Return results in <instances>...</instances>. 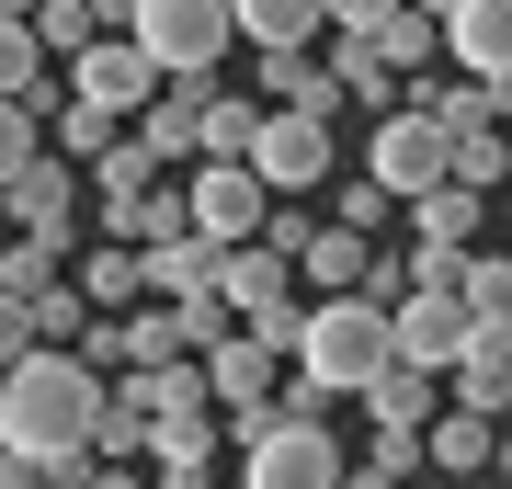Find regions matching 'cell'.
Segmentation results:
<instances>
[{
    "label": "cell",
    "mask_w": 512,
    "mask_h": 489,
    "mask_svg": "<svg viewBox=\"0 0 512 489\" xmlns=\"http://www.w3.org/2000/svg\"><path fill=\"white\" fill-rule=\"evenodd\" d=\"M0 205H12L23 239H57V251H69V228H80V160L69 148H35V160L0 182Z\"/></svg>",
    "instance_id": "obj_7"
},
{
    "label": "cell",
    "mask_w": 512,
    "mask_h": 489,
    "mask_svg": "<svg viewBox=\"0 0 512 489\" xmlns=\"http://www.w3.org/2000/svg\"><path fill=\"white\" fill-rule=\"evenodd\" d=\"M35 148H46V126H35L23 103H0V182H12L23 160H35Z\"/></svg>",
    "instance_id": "obj_30"
},
{
    "label": "cell",
    "mask_w": 512,
    "mask_h": 489,
    "mask_svg": "<svg viewBox=\"0 0 512 489\" xmlns=\"http://www.w3.org/2000/svg\"><path fill=\"white\" fill-rule=\"evenodd\" d=\"M262 103H285V114H319V126H330V114H342V80H330L308 46H262Z\"/></svg>",
    "instance_id": "obj_17"
},
{
    "label": "cell",
    "mask_w": 512,
    "mask_h": 489,
    "mask_svg": "<svg viewBox=\"0 0 512 489\" xmlns=\"http://www.w3.org/2000/svg\"><path fill=\"white\" fill-rule=\"evenodd\" d=\"M456 342H467V296L456 285H399V296H387V353H399V364H433V376H444Z\"/></svg>",
    "instance_id": "obj_8"
},
{
    "label": "cell",
    "mask_w": 512,
    "mask_h": 489,
    "mask_svg": "<svg viewBox=\"0 0 512 489\" xmlns=\"http://www.w3.org/2000/svg\"><path fill=\"white\" fill-rule=\"evenodd\" d=\"M501 228H512V194H501Z\"/></svg>",
    "instance_id": "obj_38"
},
{
    "label": "cell",
    "mask_w": 512,
    "mask_h": 489,
    "mask_svg": "<svg viewBox=\"0 0 512 489\" xmlns=\"http://www.w3.org/2000/svg\"><path fill=\"white\" fill-rule=\"evenodd\" d=\"M365 262H376V239H365V228H342V217L308 228V251H296V273H308L319 296H353V285H365Z\"/></svg>",
    "instance_id": "obj_19"
},
{
    "label": "cell",
    "mask_w": 512,
    "mask_h": 489,
    "mask_svg": "<svg viewBox=\"0 0 512 489\" xmlns=\"http://www.w3.org/2000/svg\"><path fill=\"white\" fill-rule=\"evenodd\" d=\"M478 228H490V194H478V182H433V194H410V239H421V251H467Z\"/></svg>",
    "instance_id": "obj_15"
},
{
    "label": "cell",
    "mask_w": 512,
    "mask_h": 489,
    "mask_svg": "<svg viewBox=\"0 0 512 489\" xmlns=\"http://www.w3.org/2000/svg\"><path fill=\"white\" fill-rule=\"evenodd\" d=\"M262 205H274V194H262L251 160H183V228H194V239H217V251H228V239L262 228Z\"/></svg>",
    "instance_id": "obj_4"
},
{
    "label": "cell",
    "mask_w": 512,
    "mask_h": 489,
    "mask_svg": "<svg viewBox=\"0 0 512 489\" xmlns=\"http://www.w3.org/2000/svg\"><path fill=\"white\" fill-rule=\"evenodd\" d=\"M319 12H330V35H365V23H376V12H399V0H319Z\"/></svg>",
    "instance_id": "obj_32"
},
{
    "label": "cell",
    "mask_w": 512,
    "mask_h": 489,
    "mask_svg": "<svg viewBox=\"0 0 512 489\" xmlns=\"http://www.w3.org/2000/svg\"><path fill=\"white\" fill-rule=\"evenodd\" d=\"M12 489H69V478H12Z\"/></svg>",
    "instance_id": "obj_35"
},
{
    "label": "cell",
    "mask_w": 512,
    "mask_h": 489,
    "mask_svg": "<svg viewBox=\"0 0 512 489\" xmlns=\"http://www.w3.org/2000/svg\"><path fill=\"white\" fill-rule=\"evenodd\" d=\"M444 285L467 296V319H512V251H478L467 239V251L444 262Z\"/></svg>",
    "instance_id": "obj_22"
},
{
    "label": "cell",
    "mask_w": 512,
    "mask_h": 489,
    "mask_svg": "<svg viewBox=\"0 0 512 489\" xmlns=\"http://www.w3.org/2000/svg\"><path fill=\"white\" fill-rule=\"evenodd\" d=\"M365 46H376V57H387L399 80L444 57V46H433V12H421V0H399V12H376V23H365Z\"/></svg>",
    "instance_id": "obj_24"
},
{
    "label": "cell",
    "mask_w": 512,
    "mask_h": 489,
    "mask_svg": "<svg viewBox=\"0 0 512 489\" xmlns=\"http://www.w3.org/2000/svg\"><path fill=\"white\" fill-rule=\"evenodd\" d=\"M57 69H69V103H92V114H114V126H126V114L148 103V91H160V69H148V57H137L126 35H92L80 57H57Z\"/></svg>",
    "instance_id": "obj_9"
},
{
    "label": "cell",
    "mask_w": 512,
    "mask_h": 489,
    "mask_svg": "<svg viewBox=\"0 0 512 489\" xmlns=\"http://www.w3.org/2000/svg\"><path fill=\"white\" fill-rule=\"evenodd\" d=\"M353 399H365V410H376V433H421V421H433V410H444V376H433V364H399V353H387V364H376V376H365V387H353Z\"/></svg>",
    "instance_id": "obj_13"
},
{
    "label": "cell",
    "mask_w": 512,
    "mask_h": 489,
    "mask_svg": "<svg viewBox=\"0 0 512 489\" xmlns=\"http://www.w3.org/2000/svg\"><path fill=\"white\" fill-rule=\"evenodd\" d=\"M57 285V239H23L12 228V251H0V296H46Z\"/></svg>",
    "instance_id": "obj_28"
},
{
    "label": "cell",
    "mask_w": 512,
    "mask_h": 489,
    "mask_svg": "<svg viewBox=\"0 0 512 489\" xmlns=\"http://www.w3.org/2000/svg\"><path fill=\"white\" fill-rule=\"evenodd\" d=\"M433 46L456 57L467 80H512V0H444V12H433Z\"/></svg>",
    "instance_id": "obj_10"
},
{
    "label": "cell",
    "mask_w": 512,
    "mask_h": 489,
    "mask_svg": "<svg viewBox=\"0 0 512 489\" xmlns=\"http://www.w3.org/2000/svg\"><path fill=\"white\" fill-rule=\"evenodd\" d=\"M194 489H205V478H194Z\"/></svg>",
    "instance_id": "obj_39"
},
{
    "label": "cell",
    "mask_w": 512,
    "mask_h": 489,
    "mask_svg": "<svg viewBox=\"0 0 512 489\" xmlns=\"http://www.w3.org/2000/svg\"><path fill=\"white\" fill-rule=\"evenodd\" d=\"M126 46L160 80H205L239 46V23H228V0H126Z\"/></svg>",
    "instance_id": "obj_3"
},
{
    "label": "cell",
    "mask_w": 512,
    "mask_h": 489,
    "mask_svg": "<svg viewBox=\"0 0 512 489\" xmlns=\"http://www.w3.org/2000/svg\"><path fill=\"white\" fill-rule=\"evenodd\" d=\"M239 160L262 171V194H308V182H330V126L319 114H285V103H262V126Z\"/></svg>",
    "instance_id": "obj_5"
},
{
    "label": "cell",
    "mask_w": 512,
    "mask_h": 489,
    "mask_svg": "<svg viewBox=\"0 0 512 489\" xmlns=\"http://www.w3.org/2000/svg\"><path fill=\"white\" fill-rule=\"evenodd\" d=\"M148 455H160V478H148V489H194V478H217V455H228V421H217V410L148 421Z\"/></svg>",
    "instance_id": "obj_12"
},
{
    "label": "cell",
    "mask_w": 512,
    "mask_h": 489,
    "mask_svg": "<svg viewBox=\"0 0 512 489\" xmlns=\"http://www.w3.org/2000/svg\"><path fill=\"white\" fill-rule=\"evenodd\" d=\"M285 387V353L262 342V330H228V342H205V399L217 410H262Z\"/></svg>",
    "instance_id": "obj_11"
},
{
    "label": "cell",
    "mask_w": 512,
    "mask_h": 489,
    "mask_svg": "<svg viewBox=\"0 0 512 489\" xmlns=\"http://www.w3.org/2000/svg\"><path fill=\"white\" fill-rule=\"evenodd\" d=\"M80 489H148V478L126 467V455H92V467H80Z\"/></svg>",
    "instance_id": "obj_33"
},
{
    "label": "cell",
    "mask_w": 512,
    "mask_h": 489,
    "mask_svg": "<svg viewBox=\"0 0 512 489\" xmlns=\"http://www.w3.org/2000/svg\"><path fill=\"white\" fill-rule=\"evenodd\" d=\"M0 12H35V0H0Z\"/></svg>",
    "instance_id": "obj_37"
},
{
    "label": "cell",
    "mask_w": 512,
    "mask_h": 489,
    "mask_svg": "<svg viewBox=\"0 0 512 489\" xmlns=\"http://www.w3.org/2000/svg\"><path fill=\"white\" fill-rule=\"evenodd\" d=\"M92 182H103V205H114V194H148V182H160V160H148V137H126V126H114V137L92 148Z\"/></svg>",
    "instance_id": "obj_26"
},
{
    "label": "cell",
    "mask_w": 512,
    "mask_h": 489,
    "mask_svg": "<svg viewBox=\"0 0 512 489\" xmlns=\"http://www.w3.org/2000/svg\"><path fill=\"white\" fill-rule=\"evenodd\" d=\"M23 342H35V319H23V296H0V364H12Z\"/></svg>",
    "instance_id": "obj_34"
},
{
    "label": "cell",
    "mask_w": 512,
    "mask_h": 489,
    "mask_svg": "<svg viewBox=\"0 0 512 489\" xmlns=\"http://www.w3.org/2000/svg\"><path fill=\"white\" fill-rule=\"evenodd\" d=\"M251 126H262L251 91H205V80H194V160H239V148H251Z\"/></svg>",
    "instance_id": "obj_20"
},
{
    "label": "cell",
    "mask_w": 512,
    "mask_h": 489,
    "mask_svg": "<svg viewBox=\"0 0 512 489\" xmlns=\"http://www.w3.org/2000/svg\"><path fill=\"white\" fill-rule=\"evenodd\" d=\"M228 23H239L251 46H319V35H330L319 0H228Z\"/></svg>",
    "instance_id": "obj_21"
},
{
    "label": "cell",
    "mask_w": 512,
    "mask_h": 489,
    "mask_svg": "<svg viewBox=\"0 0 512 489\" xmlns=\"http://www.w3.org/2000/svg\"><path fill=\"white\" fill-rule=\"evenodd\" d=\"M501 455V421H478V410H433L421 421V467H456V478H478Z\"/></svg>",
    "instance_id": "obj_18"
},
{
    "label": "cell",
    "mask_w": 512,
    "mask_h": 489,
    "mask_svg": "<svg viewBox=\"0 0 512 489\" xmlns=\"http://www.w3.org/2000/svg\"><path fill=\"white\" fill-rule=\"evenodd\" d=\"M399 285H410V262H399V251H376V262H365V285H353V296H376V308H387Z\"/></svg>",
    "instance_id": "obj_31"
},
{
    "label": "cell",
    "mask_w": 512,
    "mask_h": 489,
    "mask_svg": "<svg viewBox=\"0 0 512 489\" xmlns=\"http://www.w3.org/2000/svg\"><path fill=\"white\" fill-rule=\"evenodd\" d=\"M23 319H35V342H80V319H92V296H80L69 273H57L46 296H23Z\"/></svg>",
    "instance_id": "obj_27"
},
{
    "label": "cell",
    "mask_w": 512,
    "mask_h": 489,
    "mask_svg": "<svg viewBox=\"0 0 512 489\" xmlns=\"http://www.w3.org/2000/svg\"><path fill=\"white\" fill-rule=\"evenodd\" d=\"M92 410H103V376L80 364L69 342H23L0 364V489L12 478H69L92 467Z\"/></svg>",
    "instance_id": "obj_1"
},
{
    "label": "cell",
    "mask_w": 512,
    "mask_h": 489,
    "mask_svg": "<svg viewBox=\"0 0 512 489\" xmlns=\"http://www.w3.org/2000/svg\"><path fill=\"white\" fill-rule=\"evenodd\" d=\"M490 467H501V489H512V444H501V455H490Z\"/></svg>",
    "instance_id": "obj_36"
},
{
    "label": "cell",
    "mask_w": 512,
    "mask_h": 489,
    "mask_svg": "<svg viewBox=\"0 0 512 489\" xmlns=\"http://www.w3.org/2000/svg\"><path fill=\"white\" fill-rule=\"evenodd\" d=\"M137 285L148 296H205V285H217V239H194V228L137 239Z\"/></svg>",
    "instance_id": "obj_16"
},
{
    "label": "cell",
    "mask_w": 512,
    "mask_h": 489,
    "mask_svg": "<svg viewBox=\"0 0 512 489\" xmlns=\"http://www.w3.org/2000/svg\"><path fill=\"white\" fill-rule=\"evenodd\" d=\"M319 69L342 80V103H365V114H387V103H399V69H387V57H376L365 35H342V46L319 57Z\"/></svg>",
    "instance_id": "obj_23"
},
{
    "label": "cell",
    "mask_w": 512,
    "mask_h": 489,
    "mask_svg": "<svg viewBox=\"0 0 512 489\" xmlns=\"http://www.w3.org/2000/svg\"><path fill=\"white\" fill-rule=\"evenodd\" d=\"M285 364H296L308 387H330V399H353V387L387 364V308H376V296H308Z\"/></svg>",
    "instance_id": "obj_2"
},
{
    "label": "cell",
    "mask_w": 512,
    "mask_h": 489,
    "mask_svg": "<svg viewBox=\"0 0 512 489\" xmlns=\"http://www.w3.org/2000/svg\"><path fill=\"white\" fill-rule=\"evenodd\" d=\"M69 285L92 296V308H137V296H148V285H137V239H103V251L69 273Z\"/></svg>",
    "instance_id": "obj_25"
},
{
    "label": "cell",
    "mask_w": 512,
    "mask_h": 489,
    "mask_svg": "<svg viewBox=\"0 0 512 489\" xmlns=\"http://www.w3.org/2000/svg\"><path fill=\"white\" fill-rule=\"evenodd\" d=\"M387 205H399V194H387V182L365 171V182H342V194H330V217H342V228H365V239H376V228H387Z\"/></svg>",
    "instance_id": "obj_29"
},
{
    "label": "cell",
    "mask_w": 512,
    "mask_h": 489,
    "mask_svg": "<svg viewBox=\"0 0 512 489\" xmlns=\"http://www.w3.org/2000/svg\"><path fill=\"white\" fill-rule=\"evenodd\" d=\"M365 171L387 182V194H433V182H444V126H433V114H421V103H387L376 114V137H365Z\"/></svg>",
    "instance_id": "obj_6"
},
{
    "label": "cell",
    "mask_w": 512,
    "mask_h": 489,
    "mask_svg": "<svg viewBox=\"0 0 512 489\" xmlns=\"http://www.w3.org/2000/svg\"><path fill=\"white\" fill-rule=\"evenodd\" d=\"M57 57L35 46V23H23V12H0V103H23V114H35V126H46V114H57Z\"/></svg>",
    "instance_id": "obj_14"
}]
</instances>
